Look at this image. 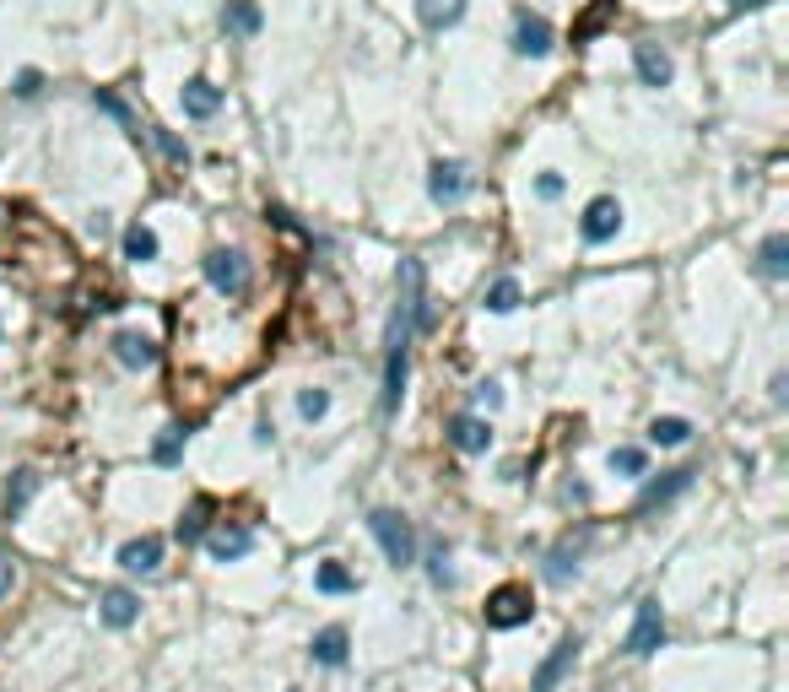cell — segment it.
Listing matches in <instances>:
<instances>
[{
	"label": "cell",
	"instance_id": "9c48e42d",
	"mask_svg": "<svg viewBox=\"0 0 789 692\" xmlns=\"http://www.w3.org/2000/svg\"><path fill=\"white\" fill-rule=\"evenodd\" d=\"M514 55H525V60L552 55V22H546V17H530V11H519V22H514Z\"/></svg>",
	"mask_w": 789,
	"mask_h": 692
},
{
	"label": "cell",
	"instance_id": "ffe728a7",
	"mask_svg": "<svg viewBox=\"0 0 789 692\" xmlns=\"http://www.w3.org/2000/svg\"><path fill=\"white\" fill-rule=\"evenodd\" d=\"M757 265H762V276H789V238L784 233H768L762 238V249H757Z\"/></svg>",
	"mask_w": 789,
	"mask_h": 692
},
{
	"label": "cell",
	"instance_id": "484cf974",
	"mask_svg": "<svg viewBox=\"0 0 789 692\" xmlns=\"http://www.w3.org/2000/svg\"><path fill=\"white\" fill-rule=\"evenodd\" d=\"M33 492H38V471H17L6 487V514H22L33 503Z\"/></svg>",
	"mask_w": 789,
	"mask_h": 692
},
{
	"label": "cell",
	"instance_id": "52a82bcc",
	"mask_svg": "<svg viewBox=\"0 0 789 692\" xmlns=\"http://www.w3.org/2000/svg\"><path fill=\"white\" fill-rule=\"evenodd\" d=\"M622 228V206L611 201V195H600V201L584 206V222H579V233H584V244H611Z\"/></svg>",
	"mask_w": 789,
	"mask_h": 692
},
{
	"label": "cell",
	"instance_id": "4316f807",
	"mask_svg": "<svg viewBox=\"0 0 789 692\" xmlns=\"http://www.w3.org/2000/svg\"><path fill=\"white\" fill-rule=\"evenodd\" d=\"M427 579H433V584H454V568H449V547H444V541H433V547H427Z\"/></svg>",
	"mask_w": 789,
	"mask_h": 692
},
{
	"label": "cell",
	"instance_id": "6da1fadb",
	"mask_svg": "<svg viewBox=\"0 0 789 692\" xmlns=\"http://www.w3.org/2000/svg\"><path fill=\"white\" fill-rule=\"evenodd\" d=\"M427 325H433V309H427V292H422V265L400 260V298H395V314H390V336H384V395H379L384 417L400 411L411 341H417V330H427Z\"/></svg>",
	"mask_w": 789,
	"mask_h": 692
},
{
	"label": "cell",
	"instance_id": "7a4b0ae2",
	"mask_svg": "<svg viewBox=\"0 0 789 692\" xmlns=\"http://www.w3.org/2000/svg\"><path fill=\"white\" fill-rule=\"evenodd\" d=\"M368 530H373V541L384 547V557H390L395 568H411V563H417V530H411L406 514L373 509V514H368Z\"/></svg>",
	"mask_w": 789,
	"mask_h": 692
},
{
	"label": "cell",
	"instance_id": "277c9868",
	"mask_svg": "<svg viewBox=\"0 0 789 692\" xmlns=\"http://www.w3.org/2000/svg\"><path fill=\"white\" fill-rule=\"evenodd\" d=\"M206 282L222 292V298H238V292L249 287V265L238 249H211L206 255Z\"/></svg>",
	"mask_w": 789,
	"mask_h": 692
},
{
	"label": "cell",
	"instance_id": "2e32d148",
	"mask_svg": "<svg viewBox=\"0 0 789 692\" xmlns=\"http://www.w3.org/2000/svg\"><path fill=\"white\" fill-rule=\"evenodd\" d=\"M114 357L125 368H152L157 363V341L141 336V330H119V336H114Z\"/></svg>",
	"mask_w": 789,
	"mask_h": 692
},
{
	"label": "cell",
	"instance_id": "d6986e66",
	"mask_svg": "<svg viewBox=\"0 0 789 692\" xmlns=\"http://www.w3.org/2000/svg\"><path fill=\"white\" fill-rule=\"evenodd\" d=\"M417 17H422L427 33H444L465 17V0H417Z\"/></svg>",
	"mask_w": 789,
	"mask_h": 692
},
{
	"label": "cell",
	"instance_id": "44dd1931",
	"mask_svg": "<svg viewBox=\"0 0 789 692\" xmlns=\"http://www.w3.org/2000/svg\"><path fill=\"white\" fill-rule=\"evenodd\" d=\"M346 628H325V633H314V644H309V655L319 660V665H346Z\"/></svg>",
	"mask_w": 789,
	"mask_h": 692
},
{
	"label": "cell",
	"instance_id": "cb8c5ba5",
	"mask_svg": "<svg viewBox=\"0 0 789 692\" xmlns=\"http://www.w3.org/2000/svg\"><path fill=\"white\" fill-rule=\"evenodd\" d=\"M649 438H654V444H665V449H676V444H687V438H692V422L687 417H654L649 422Z\"/></svg>",
	"mask_w": 789,
	"mask_h": 692
},
{
	"label": "cell",
	"instance_id": "e0dca14e",
	"mask_svg": "<svg viewBox=\"0 0 789 692\" xmlns=\"http://www.w3.org/2000/svg\"><path fill=\"white\" fill-rule=\"evenodd\" d=\"M633 65H638V82L644 87H671V55L654 44H638L633 49Z\"/></svg>",
	"mask_w": 789,
	"mask_h": 692
},
{
	"label": "cell",
	"instance_id": "f546056e",
	"mask_svg": "<svg viewBox=\"0 0 789 692\" xmlns=\"http://www.w3.org/2000/svg\"><path fill=\"white\" fill-rule=\"evenodd\" d=\"M325 411H330V390H303L298 395V417L303 422H319Z\"/></svg>",
	"mask_w": 789,
	"mask_h": 692
},
{
	"label": "cell",
	"instance_id": "603a6c76",
	"mask_svg": "<svg viewBox=\"0 0 789 692\" xmlns=\"http://www.w3.org/2000/svg\"><path fill=\"white\" fill-rule=\"evenodd\" d=\"M314 590H319V595H352L357 579L346 574L341 563H319V568H314Z\"/></svg>",
	"mask_w": 789,
	"mask_h": 692
},
{
	"label": "cell",
	"instance_id": "8992f818",
	"mask_svg": "<svg viewBox=\"0 0 789 692\" xmlns=\"http://www.w3.org/2000/svg\"><path fill=\"white\" fill-rule=\"evenodd\" d=\"M465 190H471V173H465V163H433V173H427V195H433L438 206H460L465 201Z\"/></svg>",
	"mask_w": 789,
	"mask_h": 692
},
{
	"label": "cell",
	"instance_id": "7c38bea8",
	"mask_svg": "<svg viewBox=\"0 0 789 692\" xmlns=\"http://www.w3.org/2000/svg\"><path fill=\"white\" fill-rule=\"evenodd\" d=\"M211 557L217 563H238V557H249L254 552V530L249 525H222V530H211Z\"/></svg>",
	"mask_w": 789,
	"mask_h": 692
},
{
	"label": "cell",
	"instance_id": "f35d334b",
	"mask_svg": "<svg viewBox=\"0 0 789 692\" xmlns=\"http://www.w3.org/2000/svg\"><path fill=\"white\" fill-rule=\"evenodd\" d=\"M725 6H730V11H757L762 0H725Z\"/></svg>",
	"mask_w": 789,
	"mask_h": 692
},
{
	"label": "cell",
	"instance_id": "30bf717a",
	"mask_svg": "<svg viewBox=\"0 0 789 692\" xmlns=\"http://www.w3.org/2000/svg\"><path fill=\"white\" fill-rule=\"evenodd\" d=\"M119 568L125 574H157L163 568V536H136L119 547Z\"/></svg>",
	"mask_w": 789,
	"mask_h": 692
},
{
	"label": "cell",
	"instance_id": "5b68a950",
	"mask_svg": "<svg viewBox=\"0 0 789 692\" xmlns=\"http://www.w3.org/2000/svg\"><path fill=\"white\" fill-rule=\"evenodd\" d=\"M573 660H579V633H568V638L552 644V655H546L536 665V676H530V692H557V682L573 671Z\"/></svg>",
	"mask_w": 789,
	"mask_h": 692
},
{
	"label": "cell",
	"instance_id": "74e56055",
	"mask_svg": "<svg viewBox=\"0 0 789 692\" xmlns=\"http://www.w3.org/2000/svg\"><path fill=\"white\" fill-rule=\"evenodd\" d=\"M11 579H17V568H11V557L0 552V595H11Z\"/></svg>",
	"mask_w": 789,
	"mask_h": 692
},
{
	"label": "cell",
	"instance_id": "ac0fdd59",
	"mask_svg": "<svg viewBox=\"0 0 789 692\" xmlns=\"http://www.w3.org/2000/svg\"><path fill=\"white\" fill-rule=\"evenodd\" d=\"M98 617L109 622V628H130V622L141 617V601L130 590H103V606H98Z\"/></svg>",
	"mask_w": 789,
	"mask_h": 692
},
{
	"label": "cell",
	"instance_id": "1f68e13d",
	"mask_svg": "<svg viewBox=\"0 0 789 692\" xmlns=\"http://www.w3.org/2000/svg\"><path fill=\"white\" fill-rule=\"evenodd\" d=\"M184 438H190V433H184V428H168V438H163V444H157V465H173V460H179Z\"/></svg>",
	"mask_w": 789,
	"mask_h": 692
},
{
	"label": "cell",
	"instance_id": "5bb4252c",
	"mask_svg": "<svg viewBox=\"0 0 789 692\" xmlns=\"http://www.w3.org/2000/svg\"><path fill=\"white\" fill-rule=\"evenodd\" d=\"M179 109L190 119H211L222 109V87H211L206 76H195V82H184V92H179Z\"/></svg>",
	"mask_w": 789,
	"mask_h": 692
},
{
	"label": "cell",
	"instance_id": "3957f363",
	"mask_svg": "<svg viewBox=\"0 0 789 692\" xmlns=\"http://www.w3.org/2000/svg\"><path fill=\"white\" fill-rule=\"evenodd\" d=\"M536 617V601H530V590L525 584H503V590H492L487 595V628H525V622Z\"/></svg>",
	"mask_w": 789,
	"mask_h": 692
},
{
	"label": "cell",
	"instance_id": "83f0119b",
	"mask_svg": "<svg viewBox=\"0 0 789 692\" xmlns=\"http://www.w3.org/2000/svg\"><path fill=\"white\" fill-rule=\"evenodd\" d=\"M611 471H622V476H644L649 471V460H644V449H611Z\"/></svg>",
	"mask_w": 789,
	"mask_h": 692
},
{
	"label": "cell",
	"instance_id": "836d02e7",
	"mask_svg": "<svg viewBox=\"0 0 789 692\" xmlns=\"http://www.w3.org/2000/svg\"><path fill=\"white\" fill-rule=\"evenodd\" d=\"M152 136H157V146H163V152L173 157V163H190V146H184V141H173L168 130H152Z\"/></svg>",
	"mask_w": 789,
	"mask_h": 692
},
{
	"label": "cell",
	"instance_id": "d4e9b609",
	"mask_svg": "<svg viewBox=\"0 0 789 692\" xmlns=\"http://www.w3.org/2000/svg\"><path fill=\"white\" fill-rule=\"evenodd\" d=\"M125 260H136V265H146V260H157V233L152 228H125Z\"/></svg>",
	"mask_w": 789,
	"mask_h": 692
},
{
	"label": "cell",
	"instance_id": "9a60e30c",
	"mask_svg": "<svg viewBox=\"0 0 789 692\" xmlns=\"http://www.w3.org/2000/svg\"><path fill=\"white\" fill-rule=\"evenodd\" d=\"M265 28V17H260V6L254 0H227L222 6V33L227 38H254Z\"/></svg>",
	"mask_w": 789,
	"mask_h": 692
},
{
	"label": "cell",
	"instance_id": "d590c367",
	"mask_svg": "<svg viewBox=\"0 0 789 692\" xmlns=\"http://www.w3.org/2000/svg\"><path fill=\"white\" fill-rule=\"evenodd\" d=\"M38 87H44V76H38V71H22L17 82H11V92H17V98H38Z\"/></svg>",
	"mask_w": 789,
	"mask_h": 692
},
{
	"label": "cell",
	"instance_id": "d6a6232c",
	"mask_svg": "<svg viewBox=\"0 0 789 692\" xmlns=\"http://www.w3.org/2000/svg\"><path fill=\"white\" fill-rule=\"evenodd\" d=\"M563 190H568V184H563V173H541V179H536V195H541V201H557Z\"/></svg>",
	"mask_w": 789,
	"mask_h": 692
},
{
	"label": "cell",
	"instance_id": "8fae6325",
	"mask_svg": "<svg viewBox=\"0 0 789 692\" xmlns=\"http://www.w3.org/2000/svg\"><path fill=\"white\" fill-rule=\"evenodd\" d=\"M449 444L460 449V455H487V449H492L487 417H454L449 422Z\"/></svg>",
	"mask_w": 789,
	"mask_h": 692
},
{
	"label": "cell",
	"instance_id": "f1b7e54d",
	"mask_svg": "<svg viewBox=\"0 0 789 692\" xmlns=\"http://www.w3.org/2000/svg\"><path fill=\"white\" fill-rule=\"evenodd\" d=\"M200 536H206V503H190L184 519H179V541L190 547V541H200Z\"/></svg>",
	"mask_w": 789,
	"mask_h": 692
},
{
	"label": "cell",
	"instance_id": "e575fe53",
	"mask_svg": "<svg viewBox=\"0 0 789 692\" xmlns=\"http://www.w3.org/2000/svg\"><path fill=\"white\" fill-rule=\"evenodd\" d=\"M92 103H98L103 114H114V119H125V125H130V109H125V103L114 98V92H92Z\"/></svg>",
	"mask_w": 789,
	"mask_h": 692
},
{
	"label": "cell",
	"instance_id": "4fadbf2b",
	"mask_svg": "<svg viewBox=\"0 0 789 692\" xmlns=\"http://www.w3.org/2000/svg\"><path fill=\"white\" fill-rule=\"evenodd\" d=\"M692 476H698V471H665L660 482H649L644 492H638V514H649V509H660V503L681 498V492L692 487Z\"/></svg>",
	"mask_w": 789,
	"mask_h": 692
},
{
	"label": "cell",
	"instance_id": "4dcf8cb0",
	"mask_svg": "<svg viewBox=\"0 0 789 692\" xmlns=\"http://www.w3.org/2000/svg\"><path fill=\"white\" fill-rule=\"evenodd\" d=\"M573 568H579V563H573V552H568V547H557L552 557H546V579H552V584H568Z\"/></svg>",
	"mask_w": 789,
	"mask_h": 692
},
{
	"label": "cell",
	"instance_id": "ba28073f",
	"mask_svg": "<svg viewBox=\"0 0 789 692\" xmlns=\"http://www.w3.org/2000/svg\"><path fill=\"white\" fill-rule=\"evenodd\" d=\"M665 644V617H660V601H638V622L627 633V655H654Z\"/></svg>",
	"mask_w": 789,
	"mask_h": 692
},
{
	"label": "cell",
	"instance_id": "7402d4cb",
	"mask_svg": "<svg viewBox=\"0 0 789 692\" xmlns=\"http://www.w3.org/2000/svg\"><path fill=\"white\" fill-rule=\"evenodd\" d=\"M519 298H525V292H519L514 276H498V282L487 287V298H481V309H487V314H514Z\"/></svg>",
	"mask_w": 789,
	"mask_h": 692
},
{
	"label": "cell",
	"instance_id": "8d00e7d4",
	"mask_svg": "<svg viewBox=\"0 0 789 692\" xmlns=\"http://www.w3.org/2000/svg\"><path fill=\"white\" fill-rule=\"evenodd\" d=\"M476 401L492 411V406H503V390H498V384H476Z\"/></svg>",
	"mask_w": 789,
	"mask_h": 692
}]
</instances>
